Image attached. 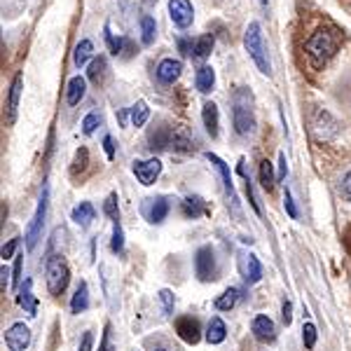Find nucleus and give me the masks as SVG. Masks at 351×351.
Instances as JSON below:
<instances>
[{
	"label": "nucleus",
	"instance_id": "1",
	"mask_svg": "<svg viewBox=\"0 0 351 351\" xmlns=\"http://www.w3.org/2000/svg\"><path fill=\"white\" fill-rule=\"evenodd\" d=\"M339 43H342V38H339L337 31H332V28H319L307 40V45H304V52H307L311 66L324 68L335 56Z\"/></svg>",
	"mask_w": 351,
	"mask_h": 351
},
{
	"label": "nucleus",
	"instance_id": "2",
	"mask_svg": "<svg viewBox=\"0 0 351 351\" xmlns=\"http://www.w3.org/2000/svg\"><path fill=\"white\" fill-rule=\"evenodd\" d=\"M253 94L248 87H237L232 94V122L239 136H248L256 129V108H253Z\"/></svg>",
	"mask_w": 351,
	"mask_h": 351
},
{
	"label": "nucleus",
	"instance_id": "3",
	"mask_svg": "<svg viewBox=\"0 0 351 351\" xmlns=\"http://www.w3.org/2000/svg\"><path fill=\"white\" fill-rule=\"evenodd\" d=\"M243 47H246L248 56L253 59V64L258 66V71L263 75H271V64H269V54H267V45L263 38V28L258 21H251L243 33Z\"/></svg>",
	"mask_w": 351,
	"mask_h": 351
},
{
	"label": "nucleus",
	"instance_id": "4",
	"mask_svg": "<svg viewBox=\"0 0 351 351\" xmlns=\"http://www.w3.org/2000/svg\"><path fill=\"white\" fill-rule=\"evenodd\" d=\"M45 276H47V291L52 295H61L66 291L68 281H71V269L64 256H49L47 267H45Z\"/></svg>",
	"mask_w": 351,
	"mask_h": 351
},
{
	"label": "nucleus",
	"instance_id": "5",
	"mask_svg": "<svg viewBox=\"0 0 351 351\" xmlns=\"http://www.w3.org/2000/svg\"><path fill=\"white\" fill-rule=\"evenodd\" d=\"M47 206H49V188H47V185H43L40 199H38V208H36V213H33L31 223H28L26 237H24L28 251H33V248L38 246V241H40L43 225H45V218H47Z\"/></svg>",
	"mask_w": 351,
	"mask_h": 351
},
{
	"label": "nucleus",
	"instance_id": "6",
	"mask_svg": "<svg viewBox=\"0 0 351 351\" xmlns=\"http://www.w3.org/2000/svg\"><path fill=\"white\" fill-rule=\"evenodd\" d=\"M195 271L199 281H213L216 279V253L211 246H202L195 256Z\"/></svg>",
	"mask_w": 351,
	"mask_h": 351
},
{
	"label": "nucleus",
	"instance_id": "7",
	"mask_svg": "<svg viewBox=\"0 0 351 351\" xmlns=\"http://www.w3.org/2000/svg\"><path fill=\"white\" fill-rule=\"evenodd\" d=\"M237 267H239V274L243 276L246 284H258L263 279V265H260L256 253H239Z\"/></svg>",
	"mask_w": 351,
	"mask_h": 351
},
{
	"label": "nucleus",
	"instance_id": "8",
	"mask_svg": "<svg viewBox=\"0 0 351 351\" xmlns=\"http://www.w3.org/2000/svg\"><path fill=\"white\" fill-rule=\"evenodd\" d=\"M169 16L178 28H190L195 21V8L190 0H169Z\"/></svg>",
	"mask_w": 351,
	"mask_h": 351
},
{
	"label": "nucleus",
	"instance_id": "9",
	"mask_svg": "<svg viewBox=\"0 0 351 351\" xmlns=\"http://www.w3.org/2000/svg\"><path fill=\"white\" fill-rule=\"evenodd\" d=\"M169 199L167 197H150V199H145L143 202V216L148 218V223H152V225H160L164 218L169 216Z\"/></svg>",
	"mask_w": 351,
	"mask_h": 351
},
{
	"label": "nucleus",
	"instance_id": "10",
	"mask_svg": "<svg viewBox=\"0 0 351 351\" xmlns=\"http://www.w3.org/2000/svg\"><path fill=\"white\" fill-rule=\"evenodd\" d=\"M134 173L141 180V185H152L157 180V176L162 173V162L160 160H138L134 162Z\"/></svg>",
	"mask_w": 351,
	"mask_h": 351
},
{
	"label": "nucleus",
	"instance_id": "11",
	"mask_svg": "<svg viewBox=\"0 0 351 351\" xmlns=\"http://www.w3.org/2000/svg\"><path fill=\"white\" fill-rule=\"evenodd\" d=\"M5 344L10 351H24L31 344V330L24 324H14L10 330H5Z\"/></svg>",
	"mask_w": 351,
	"mask_h": 351
},
{
	"label": "nucleus",
	"instance_id": "12",
	"mask_svg": "<svg viewBox=\"0 0 351 351\" xmlns=\"http://www.w3.org/2000/svg\"><path fill=\"white\" fill-rule=\"evenodd\" d=\"M176 332L188 344H197L202 339V326H199V321L192 319V316H180V319L176 321Z\"/></svg>",
	"mask_w": 351,
	"mask_h": 351
},
{
	"label": "nucleus",
	"instance_id": "13",
	"mask_svg": "<svg viewBox=\"0 0 351 351\" xmlns=\"http://www.w3.org/2000/svg\"><path fill=\"white\" fill-rule=\"evenodd\" d=\"M183 73V64L178 59H162L157 66V80L162 84H173Z\"/></svg>",
	"mask_w": 351,
	"mask_h": 351
},
{
	"label": "nucleus",
	"instance_id": "14",
	"mask_svg": "<svg viewBox=\"0 0 351 351\" xmlns=\"http://www.w3.org/2000/svg\"><path fill=\"white\" fill-rule=\"evenodd\" d=\"M21 92H24V75L16 73L12 84H10V96H8V122L10 124H14L16 120V108H19Z\"/></svg>",
	"mask_w": 351,
	"mask_h": 351
},
{
	"label": "nucleus",
	"instance_id": "15",
	"mask_svg": "<svg viewBox=\"0 0 351 351\" xmlns=\"http://www.w3.org/2000/svg\"><path fill=\"white\" fill-rule=\"evenodd\" d=\"M16 304H19L28 316L38 314V300H36V295H33V281L31 279H26L19 291H16Z\"/></svg>",
	"mask_w": 351,
	"mask_h": 351
},
{
	"label": "nucleus",
	"instance_id": "16",
	"mask_svg": "<svg viewBox=\"0 0 351 351\" xmlns=\"http://www.w3.org/2000/svg\"><path fill=\"white\" fill-rule=\"evenodd\" d=\"M206 160L213 164V167L218 169V173H220V178H223V185H225V192H228V197H230V202L237 206V195H234V183H232V173H230V167L225 164L223 160H220L218 155H213V152H206Z\"/></svg>",
	"mask_w": 351,
	"mask_h": 351
},
{
	"label": "nucleus",
	"instance_id": "17",
	"mask_svg": "<svg viewBox=\"0 0 351 351\" xmlns=\"http://www.w3.org/2000/svg\"><path fill=\"white\" fill-rule=\"evenodd\" d=\"M251 330H253V335H256V339H260V342H271V339L276 337L274 321H271L269 316H265V314H260V316L253 319Z\"/></svg>",
	"mask_w": 351,
	"mask_h": 351
},
{
	"label": "nucleus",
	"instance_id": "18",
	"mask_svg": "<svg viewBox=\"0 0 351 351\" xmlns=\"http://www.w3.org/2000/svg\"><path fill=\"white\" fill-rule=\"evenodd\" d=\"M202 120H204V127H206V134L211 138H218V127H220V117H218V106L216 104H204L202 108Z\"/></svg>",
	"mask_w": 351,
	"mask_h": 351
},
{
	"label": "nucleus",
	"instance_id": "19",
	"mask_svg": "<svg viewBox=\"0 0 351 351\" xmlns=\"http://www.w3.org/2000/svg\"><path fill=\"white\" fill-rule=\"evenodd\" d=\"M84 92H87V80L82 75H75L68 80V89H66V101L68 106H77L84 99Z\"/></svg>",
	"mask_w": 351,
	"mask_h": 351
},
{
	"label": "nucleus",
	"instance_id": "20",
	"mask_svg": "<svg viewBox=\"0 0 351 351\" xmlns=\"http://www.w3.org/2000/svg\"><path fill=\"white\" fill-rule=\"evenodd\" d=\"M225 337H228V326H225V321L220 319V316H213L206 326V342L220 344V342H225Z\"/></svg>",
	"mask_w": 351,
	"mask_h": 351
},
{
	"label": "nucleus",
	"instance_id": "21",
	"mask_svg": "<svg viewBox=\"0 0 351 351\" xmlns=\"http://www.w3.org/2000/svg\"><path fill=\"white\" fill-rule=\"evenodd\" d=\"M71 218L75 220L80 228H89V225H92V220L96 218V211H94V206L89 202H80L75 208H73Z\"/></svg>",
	"mask_w": 351,
	"mask_h": 351
},
{
	"label": "nucleus",
	"instance_id": "22",
	"mask_svg": "<svg viewBox=\"0 0 351 351\" xmlns=\"http://www.w3.org/2000/svg\"><path fill=\"white\" fill-rule=\"evenodd\" d=\"M197 89H199L202 94H208L213 92V84H216V71H213L211 66H202L199 71H197Z\"/></svg>",
	"mask_w": 351,
	"mask_h": 351
},
{
	"label": "nucleus",
	"instance_id": "23",
	"mask_svg": "<svg viewBox=\"0 0 351 351\" xmlns=\"http://www.w3.org/2000/svg\"><path fill=\"white\" fill-rule=\"evenodd\" d=\"M183 213L188 218H199L204 216V213H208V206H206V202L202 199V197H185L183 199Z\"/></svg>",
	"mask_w": 351,
	"mask_h": 351
},
{
	"label": "nucleus",
	"instance_id": "24",
	"mask_svg": "<svg viewBox=\"0 0 351 351\" xmlns=\"http://www.w3.org/2000/svg\"><path fill=\"white\" fill-rule=\"evenodd\" d=\"M87 307H89V286H87V281H80L75 295L71 300V311L73 314H82Z\"/></svg>",
	"mask_w": 351,
	"mask_h": 351
},
{
	"label": "nucleus",
	"instance_id": "25",
	"mask_svg": "<svg viewBox=\"0 0 351 351\" xmlns=\"http://www.w3.org/2000/svg\"><path fill=\"white\" fill-rule=\"evenodd\" d=\"M241 300V291L239 288H228V291L223 293L218 300H216V309L220 311H230V309H234V304Z\"/></svg>",
	"mask_w": 351,
	"mask_h": 351
},
{
	"label": "nucleus",
	"instance_id": "26",
	"mask_svg": "<svg viewBox=\"0 0 351 351\" xmlns=\"http://www.w3.org/2000/svg\"><path fill=\"white\" fill-rule=\"evenodd\" d=\"M92 54H94V45H92V40H80L77 43V47H75V52H73V61H75V66H84L87 64L89 59H92Z\"/></svg>",
	"mask_w": 351,
	"mask_h": 351
},
{
	"label": "nucleus",
	"instance_id": "27",
	"mask_svg": "<svg viewBox=\"0 0 351 351\" xmlns=\"http://www.w3.org/2000/svg\"><path fill=\"white\" fill-rule=\"evenodd\" d=\"M260 183H263V188L267 192L274 190V185L279 183V180H276V176H274V167H271L269 160L260 162Z\"/></svg>",
	"mask_w": 351,
	"mask_h": 351
},
{
	"label": "nucleus",
	"instance_id": "28",
	"mask_svg": "<svg viewBox=\"0 0 351 351\" xmlns=\"http://www.w3.org/2000/svg\"><path fill=\"white\" fill-rule=\"evenodd\" d=\"M129 115H132L134 127H143V124L148 122V117H150L148 104H145V101H136V104L132 106V110H129Z\"/></svg>",
	"mask_w": 351,
	"mask_h": 351
},
{
	"label": "nucleus",
	"instance_id": "29",
	"mask_svg": "<svg viewBox=\"0 0 351 351\" xmlns=\"http://www.w3.org/2000/svg\"><path fill=\"white\" fill-rule=\"evenodd\" d=\"M155 38H157L155 19H152V16H143V19H141V40H143V45L148 47V45L155 43Z\"/></svg>",
	"mask_w": 351,
	"mask_h": 351
},
{
	"label": "nucleus",
	"instance_id": "30",
	"mask_svg": "<svg viewBox=\"0 0 351 351\" xmlns=\"http://www.w3.org/2000/svg\"><path fill=\"white\" fill-rule=\"evenodd\" d=\"M211 49H213V36H202L199 40L195 43V52H192V56L204 61V59H208Z\"/></svg>",
	"mask_w": 351,
	"mask_h": 351
},
{
	"label": "nucleus",
	"instance_id": "31",
	"mask_svg": "<svg viewBox=\"0 0 351 351\" xmlns=\"http://www.w3.org/2000/svg\"><path fill=\"white\" fill-rule=\"evenodd\" d=\"M104 71H106V59L104 56H96V59H92V64H89L87 77L92 82H99L101 77H104Z\"/></svg>",
	"mask_w": 351,
	"mask_h": 351
},
{
	"label": "nucleus",
	"instance_id": "32",
	"mask_svg": "<svg viewBox=\"0 0 351 351\" xmlns=\"http://www.w3.org/2000/svg\"><path fill=\"white\" fill-rule=\"evenodd\" d=\"M104 211H106V216L112 218V223H117V220H120V208H117V195H115V192L108 195V199H106V204H104Z\"/></svg>",
	"mask_w": 351,
	"mask_h": 351
},
{
	"label": "nucleus",
	"instance_id": "33",
	"mask_svg": "<svg viewBox=\"0 0 351 351\" xmlns=\"http://www.w3.org/2000/svg\"><path fill=\"white\" fill-rule=\"evenodd\" d=\"M110 248H112L115 253H122V248H124V232H122L120 220H117V223L112 225V241H110Z\"/></svg>",
	"mask_w": 351,
	"mask_h": 351
},
{
	"label": "nucleus",
	"instance_id": "34",
	"mask_svg": "<svg viewBox=\"0 0 351 351\" xmlns=\"http://www.w3.org/2000/svg\"><path fill=\"white\" fill-rule=\"evenodd\" d=\"M160 302H162V307H164V316H173V304H176V300H173V293L169 291V288H164V291H160Z\"/></svg>",
	"mask_w": 351,
	"mask_h": 351
},
{
	"label": "nucleus",
	"instance_id": "35",
	"mask_svg": "<svg viewBox=\"0 0 351 351\" xmlns=\"http://www.w3.org/2000/svg\"><path fill=\"white\" fill-rule=\"evenodd\" d=\"M99 122H101L99 112H89V115L82 120V134L92 136V134L96 132V127H99Z\"/></svg>",
	"mask_w": 351,
	"mask_h": 351
},
{
	"label": "nucleus",
	"instance_id": "36",
	"mask_svg": "<svg viewBox=\"0 0 351 351\" xmlns=\"http://www.w3.org/2000/svg\"><path fill=\"white\" fill-rule=\"evenodd\" d=\"M302 339H304V347H307V349L316 347V326L314 324H304L302 326Z\"/></svg>",
	"mask_w": 351,
	"mask_h": 351
},
{
	"label": "nucleus",
	"instance_id": "37",
	"mask_svg": "<svg viewBox=\"0 0 351 351\" xmlns=\"http://www.w3.org/2000/svg\"><path fill=\"white\" fill-rule=\"evenodd\" d=\"M106 40H108V47H110V52L115 54V56L122 52V45H124V40H122V38H115V36H112L108 26H106Z\"/></svg>",
	"mask_w": 351,
	"mask_h": 351
},
{
	"label": "nucleus",
	"instance_id": "38",
	"mask_svg": "<svg viewBox=\"0 0 351 351\" xmlns=\"http://www.w3.org/2000/svg\"><path fill=\"white\" fill-rule=\"evenodd\" d=\"M16 246H19V237H14V239H10L8 243H5V246H3V251H0V256H3V260L14 258Z\"/></svg>",
	"mask_w": 351,
	"mask_h": 351
},
{
	"label": "nucleus",
	"instance_id": "39",
	"mask_svg": "<svg viewBox=\"0 0 351 351\" xmlns=\"http://www.w3.org/2000/svg\"><path fill=\"white\" fill-rule=\"evenodd\" d=\"M284 206H286L288 216H291V218H298V206H295V202H293V197H291V190H286V192H284Z\"/></svg>",
	"mask_w": 351,
	"mask_h": 351
},
{
	"label": "nucleus",
	"instance_id": "40",
	"mask_svg": "<svg viewBox=\"0 0 351 351\" xmlns=\"http://www.w3.org/2000/svg\"><path fill=\"white\" fill-rule=\"evenodd\" d=\"M12 286L21 288V256L14 260V269H12Z\"/></svg>",
	"mask_w": 351,
	"mask_h": 351
},
{
	"label": "nucleus",
	"instance_id": "41",
	"mask_svg": "<svg viewBox=\"0 0 351 351\" xmlns=\"http://www.w3.org/2000/svg\"><path fill=\"white\" fill-rule=\"evenodd\" d=\"M286 173H288V162H286V155L284 152H279V173H276V180H284L286 178Z\"/></svg>",
	"mask_w": 351,
	"mask_h": 351
},
{
	"label": "nucleus",
	"instance_id": "42",
	"mask_svg": "<svg viewBox=\"0 0 351 351\" xmlns=\"http://www.w3.org/2000/svg\"><path fill=\"white\" fill-rule=\"evenodd\" d=\"M84 162H87V150L80 148V150H77V157H75V167H73V173H75L77 169L82 171V169H84Z\"/></svg>",
	"mask_w": 351,
	"mask_h": 351
},
{
	"label": "nucleus",
	"instance_id": "43",
	"mask_svg": "<svg viewBox=\"0 0 351 351\" xmlns=\"http://www.w3.org/2000/svg\"><path fill=\"white\" fill-rule=\"evenodd\" d=\"M342 195H344V199L351 202V171H347V176H344V180H342Z\"/></svg>",
	"mask_w": 351,
	"mask_h": 351
},
{
	"label": "nucleus",
	"instance_id": "44",
	"mask_svg": "<svg viewBox=\"0 0 351 351\" xmlns=\"http://www.w3.org/2000/svg\"><path fill=\"white\" fill-rule=\"evenodd\" d=\"M110 324H106V330H104V342H101L99 351H110Z\"/></svg>",
	"mask_w": 351,
	"mask_h": 351
},
{
	"label": "nucleus",
	"instance_id": "45",
	"mask_svg": "<svg viewBox=\"0 0 351 351\" xmlns=\"http://www.w3.org/2000/svg\"><path fill=\"white\" fill-rule=\"evenodd\" d=\"M92 342H94V335H92V332H84V335H82V342H80V349H77V351H92Z\"/></svg>",
	"mask_w": 351,
	"mask_h": 351
},
{
	"label": "nucleus",
	"instance_id": "46",
	"mask_svg": "<svg viewBox=\"0 0 351 351\" xmlns=\"http://www.w3.org/2000/svg\"><path fill=\"white\" fill-rule=\"evenodd\" d=\"M104 148H106V155H108L110 160H112V157H115V145H112L110 136H106V138H104Z\"/></svg>",
	"mask_w": 351,
	"mask_h": 351
},
{
	"label": "nucleus",
	"instance_id": "47",
	"mask_svg": "<svg viewBox=\"0 0 351 351\" xmlns=\"http://www.w3.org/2000/svg\"><path fill=\"white\" fill-rule=\"evenodd\" d=\"M0 276H3V279H0V291H8V286H10V279H8V276H10V271L8 269H5V265H3V269H0Z\"/></svg>",
	"mask_w": 351,
	"mask_h": 351
},
{
	"label": "nucleus",
	"instance_id": "48",
	"mask_svg": "<svg viewBox=\"0 0 351 351\" xmlns=\"http://www.w3.org/2000/svg\"><path fill=\"white\" fill-rule=\"evenodd\" d=\"M291 311H293V304L286 300V302H284V324H286V326H291V321H293V314H291Z\"/></svg>",
	"mask_w": 351,
	"mask_h": 351
},
{
	"label": "nucleus",
	"instance_id": "49",
	"mask_svg": "<svg viewBox=\"0 0 351 351\" xmlns=\"http://www.w3.org/2000/svg\"><path fill=\"white\" fill-rule=\"evenodd\" d=\"M260 3H263V5H267V0H260Z\"/></svg>",
	"mask_w": 351,
	"mask_h": 351
},
{
	"label": "nucleus",
	"instance_id": "50",
	"mask_svg": "<svg viewBox=\"0 0 351 351\" xmlns=\"http://www.w3.org/2000/svg\"><path fill=\"white\" fill-rule=\"evenodd\" d=\"M157 351H164V349H157Z\"/></svg>",
	"mask_w": 351,
	"mask_h": 351
}]
</instances>
